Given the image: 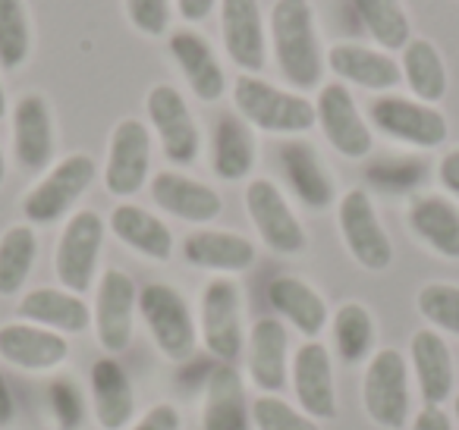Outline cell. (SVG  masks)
Listing matches in <instances>:
<instances>
[{
	"label": "cell",
	"mask_w": 459,
	"mask_h": 430,
	"mask_svg": "<svg viewBox=\"0 0 459 430\" xmlns=\"http://www.w3.org/2000/svg\"><path fill=\"white\" fill-rule=\"evenodd\" d=\"M271 47L283 79L293 89H318L327 64L308 0H277L271 10Z\"/></svg>",
	"instance_id": "cell-1"
},
{
	"label": "cell",
	"mask_w": 459,
	"mask_h": 430,
	"mask_svg": "<svg viewBox=\"0 0 459 430\" xmlns=\"http://www.w3.org/2000/svg\"><path fill=\"white\" fill-rule=\"evenodd\" d=\"M233 108L252 129H262L271 135L296 139L315 126V104L306 95L283 91L271 85L268 79L252 76V73L233 79Z\"/></svg>",
	"instance_id": "cell-2"
},
{
	"label": "cell",
	"mask_w": 459,
	"mask_h": 430,
	"mask_svg": "<svg viewBox=\"0 0 459 430\" xmlns=\"http://www.w3.org/2000/svg\"><path fill=\"white\" fill-rule=\"evenodd\" d=\"M139 317L164 358L186 361L198 346V323L186 296L167 283H148L139 289Z\"/></svg>",
	"instance_id": "cell-3"
},
{
	"label": "cell",
	"mask_w": 459,
	"mask_h": 430,
	"mask_svg": "<svg viewBox=\"0 0 459 430\" xmlns=\"http://www.w3.org/2000/svg\"><path fill=\"white\" fill-rule=\"evenodd\" d=\"M362 405L365 415L384 430H403L412 411L409 396V367L403 352L377 348L362 374Z\"/></svg>",
	"instance_id": "cell-4"
},
{
	"label": "cell",
	"mask_w": 459,
	"mask_h": 430,
	"mask_svg": "<svg viewBox=\"0 0 459 430\" xmlns=\"http://www.w3.org/2000/svg\"><path fill=\"white\" fill-rule=\"evenodd\" d=\"M98 167L89 154H70V158L57 160L39 183L29 189V195L22 198V214L29 223H48L60 220L73 211V204L89 192V185L95 183Z\"/></svg>",
	"instance_id": "cell-5"
},
{
	"label": "cell",
	"mask_w": 459,
	"mask_h": 430,
	"mask_svg": "<svg viewBox=\"0 0 459 430\" xmlns=\"http://www.w3.org/2000/svg\"><path fill=\"white\" fill-rule=\"evenodd\" d=\"M198 340L221 365H233L243 355V296L233 280L217 277L204 286L202 311H198Z\"/></svg>",
	"instance_id": "cell-6"
},
{
	"label": "cell",
	"mask_w": 459,
	"mask_h": 430,
	"mask_svg": "<svg viewBox=\"0 0 459 430\" xmlns=\"http://www.w3.org/2000/svg\"><path fill=\"white\" fill-rule=\"evenodd\" d=\"M337 227L350 258L365 271H387L394 264V242L365 189H350L337 204Z\"/></svg>",
	"instance_id": "cell-7"
},
{
	"label": "cell",
	"mask_w": 459,
	"mask_h": 430,
	"mask_svg": "<svg viewBox=\"0 0 459 430\" xmlns=\"http://www.w3.org/2000/svg\"><path fill=\"white\" fill-rule=\"evenodd\" d=\"M368 123L381 135L412 148H437L450 135L446 116L434 104H421L403 95L375 98L368 104Z\"/></svg>",
	"instance_id": "cell-8"
},
{
	"label": "cell",
	"mask_w": 459,
	"mask_h": 430,
	"mask_svg": "<svg viewBox=\"0 0 459 430\" xmlns=\"http://www.w3.org/2000/svg\"><path fill=\"white\" fill-rule=\"evenodd\" d=\"M104 245V220L95 211H76L66 220L64 233L54 248V273L60 286L76 296L91 289L98 277V258Z\"/></svg>",
	"instance_id": "cell-9"
},
{
	"label": "cell",
	"mask_w": 459,
	"mask_h": 430,
	"mask_svg": "<svg viewBox=\"0 0 459 430\" xmlns=\"http://www.w3.org/2000/svg\"><path fill=\"white\" fill-rule=\"evenodd\" d=\"M135 311H139V289L133 277L117 267H108L98 280L95 305H91V327L98 346L108 355H120L133 342Z\"/></svg>",
	"instance_id": "cell-10"
},
{
	"label": "cell",
	"mask_w": 459,
	"mask_h": 430,
	"mask_svg": "<svg viewBox=\"0 0 459 430\" xmlns=\"http://www.w3.org/2000/svg\"><path fill=\"white\" fill-rule=\"evenodd\" d=\"M152 176V129L135 116L114 126L104 160V189L114 198H133Z\"/></svg>",
	"instance_id": "cell-11"
},
{
	"label": "cell",
	"mask_w": 459,
	"mask_h": 430,
	"mask_svg": "<svg viewBox=\"0 0 459 430\" xmlns=\"http://www.w3.org/2000/svg\"><path fill=\"white\" fill-rule=\"evenodd\" d=\"M145 114L148 126L158 135L164 158L179 167L195 164L198 151H202V133H198V123L192 116L186 98L173 85H154L148 91Z\"/></svg>",
	"instance_id": "cell-12"
},
{
	"label": "cell",
	"mask_w": 459,
	"mask_h": 430,
	"mask_svg": "<svg viewBox=\"0 0 459 430\" xmlns=\"http://www.w3.org/2000/svg\"><path fill=\"white\" fill-rule=\"evenodd\" d=\"M315 126H321L325 139L333 151H340L350 160H362L375 148L371 126L356 108V98L343 82L321 85L318 101H315Z\"/></svg>",
	"instance_id": "cell-13"
},
{
	"label": "cell",
	"mask_w": 459,
	"mask_h": 430,
	"mask_svg": "<svg viewBox=\"0 0 459 430\" xmlns=\"http://www.w3.org/2000/svg\"><path fill=\"white\" fill-rule=\"evenodd\" d=\"M246 211H249V220L255 227V233L262 236V242L274 254L306 252L308 245L306 229H302L299 217L293 214V208L283 198V192L277 189L274 179L258 176L246 185Z\"/></svg>",
	"instance_id": "cell-14"
},
{
	"label": "cell",
	"mask_w": 459,
	"mask_h": 430,
	"mask_svg": "<svg viewBox=\"0 0 459 430\" xmlns=\"http://www.w3.org/2000/svg\"><path fill=\"white\" fill-rule=\"evenodd\" d=\"M290 386L296 402L315 421L337 415V390H333V365L325 342H302L290 361Z\"/></svg>",
	"instance_id": "cell-15"
},
{
	"label": "cell",
	"mask_w": 459,
	"mask_h": 430,
	"mask_svg": "<svg viewBox=\"0 0 459 430\" xmlns=\"http://www.w3.org/2000/svg\"><path fill=\"white\" fill-rule=\"evenodd\" d=\"M221 35L223 51L243 73L264 70L268 60V39H264V22L258 0H221Z\"/></svg>",
	"instance_id": "cell-16"
},
{
	"label": "cell",
	"mask_w": 459,
	"mask_h": 430,
	"mask_svg": "<svg viewBox=\"0 0 459 430\" xmlns=\"http://www.w3.org/2000/svg\"><path fill=\"white\" fill-rule=\"evenodd\" d=\"M0 358L20 371L45 374L70 358V342L64 333L35 327L26 321H13L0 327Z\"/></svg>",
	"instance_id": "cell-17"
},
{
	"label": "cell",
	"mask_w": 459,
	"mask_h": 430,
	"mask_svg": "<svg viewBox=\"0 0 459 430\" xmlns=\"http://www.w3.org/2000/svg\"><path fill=\"white\" fill-rule=\"evenodd\" d=\"M54 116L45 95H22L13 108V151L26 173L51 170L54 160Z\"/></svg>",
	"instance_id": "cell-18"
},
{
	"label": "cell",
	"mask_w": 459,
	"mask_h": 430,
	"mask_svg": "<svg viewBox=\"0 0 459 430\" xmlns=\"http://www.w3.org/2000/svg\"><path fill=\"white\" fill-rule=\"evenodd\" d=\"M152 198L160 211H167L170 217H179L186 223H211L221 217L223 202L217 195V189L198 183V179L186 176L179 170H160L152 179Z\"/></svg>",
	"instance_id": "cell-19"
},
{
	"label": "cell",
	"mask_w": 459,
	"mask_h": 430,
	"mask_svg": "<svg viewBox=\"0 0 459 430\" xmlns=\"http://www.w3.org/2000/svg\"><path fill=\"white\" fill-rule=\"evenodd\" d=\"M325 64L331 66V73L340 82L359 85L368 91H390L403 82L400 64L390 57L387 51L377 47H365L356 41H340L325 54Z\"/></svg>",
	"instance_id": "cell-20"
},
{
	"label": "cell",
	"mask_w": 459,
	"mask_h": 430,
	"mask_svg": "<svg viewBox=\"0 0 459 430\" xmlns=\"http://www.w3.org/2000/svg\"><path fill=\"white\" fill-rule=\"evenodd\" d=\"M409 361H412L415 383H419L421 402L425 405H444L453 399L456 390V367H453V352L440 333L415 330L409 342Z\"/></svg>",
	"instance_id": "cell-21"
},
{
	"label": "cell",
	"mask_w": 459,
	"mask_h": 430,
	"mask_svg": "<svg viewBox=\"0 0 459 430\" xmlns=\"http://www.w3.org/2000/svg\"><path fill=\"white\" fill-rule=\"evenodd\" d=\"M277 158H281V170L287 185L308 211L331 208L337 185H333V176L327 173V167L321 164L315 145H308L302 139H287L281 145V151H277Z\"/></svg>",
	"instance_id": "cell-22"
},
{
	"label": "cell",
	"mask_w": 459,
	"mask_h": 430,
	"mask_svg": "<svg viewBox=\"0 0 459 430\" xmlns=\"http://www.w3.org/2000/svg\"><path fill=\"white\" fill-rule=\"evenodd\" d=\"M249 374L255 386L281 396L290 383V333L281 317H262L249 330Z\"/></svg>",
	"instance_id": "cell-23"
},
{
	"label": "cell",
	"mask_w": 459,
	"mask_h": 430,
	"mask_svg": "<svg viewBox=\"0 0 459 430\" xmlns=\"http://www.w3.org/2000/svg\"><path fill=\"white\" fill-rule=\"evenodd\" d=\"M202 430H252V405L246 402V383L233 365L208 374L202 405Z\"/></svg>",
	"instance_id": "cell-24"
},
{
	"label": "cell",
	"mask_w": 459,
	"mask_h": 430,
	"mask_svg": "<svg viewBox=\"0 0 459 430\" xmlns=\"http://www.w3.org/2000/svg\"><path fill=\"white\" fill-rule=\"evenodd\" d=\"M167 47H170V57L177 60L179 73L186 76V82L195 91L198 101H221L223 91H227V73H223L221 60L214 57L208 41L198 32H192V29H179V32L170 35Z\"/></svg>",
	"instance_id": "cell-25"
},
{
	"label": "cell",
	"mask_w": 459,
	"mask_h": 430,
	"mask_svg": "<svg viewBox=\"0 0 459 430\" xmlns=\"http://www.w3.org/2000/svg\"><path fill=\"white\" fill-rule=\"evenodd\" d=\"M406 223L415 239L446 261H459V208L446 195L421 192L409 202Z\"/></svg>",
	"instance_id": "cell-26"
},
{
	"label": "cell",
	"mask_w": 459,
	"mask_h": 430,
	"mask_svg": "<svg viewBox=\"0 0 459 430\" xmlns=\"http://www.w3.org/2000/svg\"><path fill=\"white\" fill-rule=\"evenodd\" d=\"M20 321L35 323V327L54 330V333H82L91 323V305L82 302V296L70 289H29L16 305Z\"/></svg>",
	"instance_id": "cell-27"
},
{
	"label": "cell",
	"mask_w": 459,
	"mask_h": 430,
	"mask_svg": "<svg viewBox=\"0 0 459 430\" xmlns=\"http://www.w3.org/2000/svg\"><path fill=\"white\" fill-rule=\"evenodd\" d=\"M183 258L198 271L243 273L255 264V245L230 229H195L183 239Z\"/></svg>",
	"instance_id": "cell-28"
},
{
	"label": "cell",
	"mask_w": 459,
	"mask_h": 430,
	"mask_svg": "<svg viewBox=\"0 0 459 430\" xmlns=\"http://www.w3.org/2000/svg\"><path fill=\"white\" fill-rule=\"evenodd\" d=\"M91 411L104 430H123L135 411V392L126 367L110 355L91 365Z\"/></svg>",
	"instance_id": "cell-29"
},
{
	"label": "cell",
	"mask_w": 459,
	"mask_h": 430,
	"mask_svg": "<svg viewBox=\"0 0 459 430\" xmlns=\"http://www.w3.org/2000/svg\"><path fill=\"white\" fill-rule=\"evenodd\" d=\"M258 160V142L239 114H221L211 133V170L227 183H239Z\"/></svg>",
	"instance_id": "cell-30"
},
{
	"label": "cell",
	"mask_w": 459,
	"mask_h": 430,
	"mask_svg": "<svg viewBox=\"0 0 459 430\" xmlns=\"http://www.w3.org/2000/svg\"><path fill=\"white\" fill-rule=\"evenodd\" d=\"M108 229L123 242L126 248L139 252L142 258L152 261H170L173 258V233L160 217L152 211L139 208L133 202H123L110 211Z\"/></svg>",
	"instance_id": "cell-31"
},
{
	"label": "cell",
	"mask_w": 459,
	"mask_h": 430,
	"mask_svg": "<svg viewBox=\"0 0 459 430\" xmlns=\"http://www.w3.org/2000/svg\"><path fill=\"white\" fill-rule=\"evenodd\" d=\"M268 305L299 330L306 340H315L327 327V305L315 286H308L299 277H274L268 283Z\"/></svg>",
	"instance_id": "cell-32"
},
{
	"label": "cell",
	"mask_w": 459,
	"mask_h": 430,
	"mask_svg": "<svg viewBox=\"0 0 459 430\" xmlns=\"http://www.w3.org/2000/svg\"><path fill=\"white\" fill-rule=\"evenodd\" d=\"M400 73L406 79L409 91L415 101L421 104H437L446 95V66L440 51L428 39H412L403 47Z\"/></svg>",
	"instance_id": "cell-33"
},
{
	"label": "cell",
	"mask_w": 459,
	"mask_h": 430,
	"mask_svg": "<svg viewBox=\"0 0 459 430\" xmlns=\"http://www.w3.org/2000/svg\"><path fill=\"white\" fill-rule=\"evenodd\" d=\"M39 258V239L29 223H16V227L4 229L0 236V296L10 298L22 292L29 273Z\"/></svg>",
	"instance_id": "cell-34"
},
{
	"label": "cell",
	"mask_w": 459,
	"mask_h": 430,
	"mask_svg": "<svg viewBox=\"0 0 459 430\" xmlns=\"http://www.w3.org/2000/svg\"><path fill=\"white\" fill-rule=\"evenodd\" d=\"M331 333L337 358H343L346 365H359L368 358L371 346H375V317L362 302H346L333 311Z\"/></svg>",
	"instance_id": "cell-35"
},
{
	"label": "cell",
	"mask_w": 459,
	"mask_h": 430,
	"mask_svg": "<svg viewBox=\"0 0 459 430\" xmlns=\"http://www.w3.org/2000/svg\"><path fill=\"white\" fill-rule=\"evenodd\" d=\"M362 29L371 35V41L384 47V51H403L409 45V16L400 0H352Z\"/></svg>",
	"instance_id": "cell-36"
},
{
	"label": "cell",
	"mask_w": 459,
	"mask_h": 430,
	"mask_svg": "<svg viewBox=\"0 0 459 430\" xmlns=\"http://www.w3.org/2000/svg\"><path fill=\"white\" fill-rule=\"evenodd\" d=\"M32 54V22L26 0H0V66L20 70Z\"/></svg>",
	"instance_id": "cell-37"
},
{
	"label": "cell",
	"mask_w": 459,
	"mask_h": 430,
	"mask_svg": "<svg viewBox=\"0 0 459 430\" xmlns=\"http://www.w3.org/2000/svg\"><path fill=\"white\" fill-rule=\"evenodd\" d=\"M419 314L431 330H444L459 340V286L456 283H425L415 296Z\"/></svg>",
	"instance_id": "cell-38"
},
{
	"label": "cell",
	"mask_w": 459,
	"mask_h": 430,
	"mask_svg": "<svg viewBox=\"0 0 459 430\" xmlns=\"http://www.w3.org/2000/svg\"><path fill=\"white\" fill-rule=\"evenodd\" d=\"M252 424L255 430H321L315 417H308L302 408L290 405L283 396H262L252 402Z\"/></svg>",
	"instance_id": "cell-39"
},
{
	"label": "cell",
	"mask_w": 459,
	"mask_h": 430,
	"mask_svg": "<svg viewBox=\"0 0 459 430\" xmlns=\"http://www.w3.org/2000/svg\"><path fill=\"white\" fill-rule=\"evenodd\" d=\"M368 179L377 183L381 189L390 192H406L425 179V164L415 158H394V160H377L368 170Z\"/></svg>",
	"instance_id": "cell-40"
},
{
	"label": "cell",
	"mask_w": 459,
	"mask_h": 430,
	"mask_svg": "<svg viewBox=\"0 0 459 430\" xmlns=\"http://www.w3.org/2000/svg\"><path fill=\"white\" fill-rule=\"evenodd\" d=\"M126 16L135 32L158 39L170 26V0H126Z\"/></svg>",
	"instance_id": "cell-41"
},
{
	"label": "cell",
	"mask_w": 459,
	"mask_h": 430,
	"mask_svg": "<svg viewBox=\"0 0 459 430\" xmlns=\"http://www.w3.org/2000/svg\"><path fill=\"white\" fill-rule=\"evenodd\" d=\"M51 408L60 430H76L82 424V396L70 380H57L51 386Z\"/></svg>",
	"instance_id": "cell-42"
},
{
	"label": "cell",
	"mask_w": 459,
	"mask_h": 430,
	"mask_svg": "<svg viewBox=\"0 0 459 430\" xmlns=\"http://www.w3.org/2000/svg\"><path fill=\"white\" fill-rule=\"evenodd\" d=\"M129 430H183V417L170 402H158L139 417Z\"/></svg>",
	"instance_id": "cell-43"
},
{
	"label": "cell",
	"mask_w": 459,
	"mask_h": 430,
	"mask_svg": "<svg viewBox=\"0 0 459 430\" xmlns=\"http://www.w3.org/2000/svg\"><path fill=\"white\" fill-rule=\"evenodd\" d=\"M409 430H453V417L446 415L440 405H425V408L412 417V427Z\"/></svg>",
	"instance_id": "cell-44"
},
{
	"label": "cell",
	"mask_w": 459,
	"mask_h": 430,
	"mask_svg": "<svg viewBox=\"0 0 459 430\" xmlns=\"http://www.w3.org/2000/svg\"><path fill=\"white\" fill-rule=\"evenodd\" d=\"M437 183L444 185L450 195L459 198V148H453V151H446L444 158H440L437 164Z\"/></svg>",
	"instance_id": "cell-45"
},
{
	"label": "cell",
	"mask_w": 459,
	"mask_h": 430,
	"mask_svg": "<svg viewBox=\"0 0 459 430\" xmlns=\"http://www.w3.org/2000/svg\"><path fill=\"white\" fill-rule=\"evenodd\" d=\"M217 0H177L179 7V16H183L186 22H202L204 16L214 10Z\"/></svg>",
	"instance_id": "cell-46"
},
{
	"label": "cell",
	"mask_w": 459,
	"mask_h": 430,
	"mask_svg": "<svg viewBox=\"0 0 459 430\" xmlns=\"http://www.w3.org/2000/svg\"><path fill=\"white\" fill-rule=\"evenodd\" d=\"M13 392H10L7 386V377H4V371H0V430H7L10 424H13Z\"/></svg>",
	"instance_id": "cell-47"
},
{
	"label": "cell",
	"mask_w": 459,
	"mask_h": 430,
	"mask_svg": "<svg viewBox=\"0 0 459 430\" xmlns=\"http://www.w3.org/2000/svg\"><path fill=\"white\" fill-rule=\"evenodd\" d=\"M4 176H7V160H4V148H0V185H4Z\"/></svg>",
	"instance_id": "cell-48"
},
{
	"label": "cell",
	"mask_w": 459,
	"mask_h": 430,
	"mask_svg": "<svg viewBox=\"0 0 459 430\" xmlns=\"http://www.w3.org/2000/svg\"><path fill=\"white\" fill-rule=\"evenodd\" d=\"M7 114V91H4V85H0V116Z\"/></svg>",
	"instance_id": "cell-49"
},
{
	"label": "cell",
	"mask_w": 459,
	"mask_h": 430,
	"mask_svg": "<svg viewBox=\"0 0 459 430\" xmlns=\"http://www.w3.org/2000/svg\"><path fill=\"white\" fill-rule=\"evenodd\" d=\"M453 408H456V424H459V392H456V399H453Z\"/></svg>",
	"instance_id": "cell-50"
}]
</instances>
